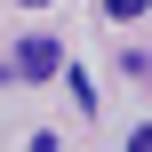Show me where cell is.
I'll use <instances>...</instances> for the list:
<instances>
[{"mask_svg":"<svg viewBox=\"0 0 152 152\" xmlns=\"http://www.w3.org/2000/svg\"><path fill=\"white\" fill-rule=\"evenodd\" d=\"M56 72H72L56 40H24V48H16V80H56Z\"/></svg>","mask_w":152,"mask_h":152,"instance_id":"1","label":"cell"},{"mask_svg":"<svg viewBox=\"0 0 152 152\" xmlns=\"http://www.w3.org/2000/svg\"><path fill=\"white\" fill-rule=\"evenodd\" d=\"M16 8H48V0H16Z\"/></svg>","mask_w":152,"mask_h":152,"instance_id":"3","label":"cell"},{"mask_svg":"<svg viewBox=\"0 0 152 152\" xmlns=\"http://www.w3.org/2000/svg\"><path fill=\"white\" fill-rule=\"evenodd\" d=\"M152 0H104V16H120V24H128V16H144Z\"/></svg>","mask_w":152,"mask_h":152,"instance_id":"2","label":"cell"}]
</instances>
